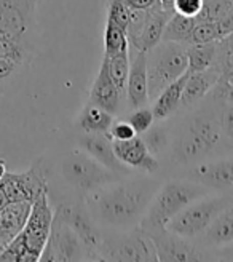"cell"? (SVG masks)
Masks as SVG:
<instances>
[{
	"label": "cell",
	"mask_w": 233,
	"mask_h": 262,
	"mask_svg": "<svg viewBox=\"0 0 233 262\" xmlns=\"http://www.w3.org/2000/svg\"><path fill=\"white\" fill-rule=\"evenodd\" d=\"M193 26H195V18H189V16H184V15H179V13L174 11L171 15V18L168 19L166 26H165L161 40H165V42H177V43H182V45L189 47Z\"/></svg>",
	"instance_id": "obj_26"
},
{
	"label": "cell",
	"mask_w": 233,
	"mask_h": 262,
	"mask_svg": "<svg viewBox=\"0 0 233 262\" xmlns=\"http://www.w3.org/2000/svg\"><path fill=\"white\" fill-rule=\"evenodd\" d=\"M221 141V115H216L213 111H201L192 117L177 136L173 146V159L176 163L195 162L216 149Z\"/></svg>",
	"instance_id": "obj_4"
},
{
	"label": "cell",
	"mask_w": 233,
	"mask_h": 262,
	"mask_svg": "<svg viewBox=\"0 0 233 262\" xmlns=\"http://www.w3.org/2000/svg\"><path fill=\"white\" fill-rule=\"evenodd\" d=\"M208 189L193 181L165 182L152 199L146 214L139 222V227L146 232L166 229L168 222L179 211H182L189 203L208 195Z\"/></svg>",
	"instance_id": "obj_3"
},
{
	"label": "cell",
	"mask_w": 233,
	"mask_h": 262,
	"mask_svg": "<svg viewBox=\"0 0 233 262\" xmlns=\"http://www.w3.org/2000/svg\"><path fill=\"white\" fill-rule=\"evenodd\" d=\"M123 95L115 86V83L110 80L107 72L106 59H102L99 72L93 82V86L89 90V102L96 104L98 107L107 111L112 115H116L122 111V101Z\"/></svg>",
	"instance_id": "obj_19"
},
{
	"label": "cell",
	"mask_w": 233,
	"mask_h": 262,
	"mask_svg": "<svg viewBox=\"0 0 233 262\" xmlns=\"http://www.w3.org/2000/svg\"><path fill=\"white\" fill-rule=\"evenodd\" d=\"M40 260H88V251L82 238L66 221L56 214Z\"/></svg>",
	"instance_id": "obj_11"
},
{
	"label": "cell",
	"mask_w": 233,
	"mask_h": 262,
	"mask_svg": "<svg viewBox=\"0 0 233 262\" xmlns=\"http://www.w3.org/2000/svg\"><path fill=\"white\" fill-rule=\"evenodd\" d=\"M233 242V202H230L200 237L198 245L204 248H221Z\"/></svg>",
	"instance_id": "obj_21"
},
{
	"label": "cell",
	"mask_w": 233,
	"mask_h": 262,
	"mask_svg": "<svg viewBox=\"0 0 233 262\" xmlns=\"http://www.w3.org/2000/svg\"><path fill=\"white\" fill-rule=\"evenodd\" d=\"M113 123V115L107 111L98 107L96 104L89 102L83 107L77 125H79L80 131L83 133H99V135H107L109 129Z\"/></svg>",
	"instance_id": "obj_24"
},
{
	"label": "cell",
	"mask_w": 233,
	"mask_h": 262,
	"mask_svg": "<svg viewBox=\"0 0 233 262\" xmlns=\"http://www.w3.org/2000/svg\"><path fill=\"white\" fill-rule=\"evenodd\" d=\"M79 146L82 150H85L88 155H91L96 162L109 168L110 171L116 173L122 178L129 176V169L126 165H123L113 152L112 139L107 135L99 133H83L79 138Z\"/></svg>",
	"instance_id": "obj_17"
},
{
	"label": "cell",
	"mask_w": 233,
	"mask_h": 262,
	"mask_svg": "<svg viewBox=\"0 0 233 262\" xmlns=\"http://www.w3.org/2000/svg\"><path fill=\"white\" fill-rule=\"evenodd\" d=\"M106 64H107V72L110 80L119 88L120 93L126 98V82H128V74H129V50L120 51L112 56H104Z\"/></svg>",
	"instance_id": "obj_27"
},
{
	"label": "cell",
	"mask_w": 233,
	"mask_h": 262,
	"mask_svg": "<svg viewBox=\"0 0 233 262\" xmlns=\"http://www.w3.org/2000/svg\"><path fill=\"white\" fill-rule=\"evenodd\" d=\"M219 77H221V69H219L217 64L201 72H189L182 99H180V107H190L193 104L200 102L208 95V91L213 90V86L219 80Z\"/></svg>",
	"instance_id": "obj_22"
},
{
	"label": "cell",
	"mask_w": 233,
	"mask_h": 262,
	"mask_svg": "<svg viewBox=\"0 0 233 262\" xmlns=\"http://www.w3.org/2000/svg\"><path fill=\"white\" fill-rule=\"evenodd\" d=\"M53 217L55 209L50 203L48 192H43L32 202L28 221H26L22 230L19 232V237L29 253L31 262L40 260V256L45 250V245L51 232Z\"/></svg>",
	"instance_id": "obj_9"
},
{
	"label": "cell",
	"mask_w": 233,
	"mask_h": 262,
	"mask_svg": "<svg viewBox=\"0 0 233 262\" xmlns=\"http://www.w3.org/2000/svg\"><path fill=\"white\" fill-rule=\"evenodd\" d=\"M125 50H129L126 31L107 19L104 31V56H112Z\"/></svg>",
	"instance_id": "obj_28"
},
{
	"label": "cell",
	"mask_w": 233,
	"mask_h": 262,
	"mask_svg": "<svg viewBox=\"0 0 233 262\" xmlns=\"http://www.w3.org/2000/svg\"><path fill=\"white\" fill-rule=\"evenodd\" d=\"M221 32H219V26L216 21H206V19H197L193 26L190 45L193 43H211L221 40Z\"/></svg>",
	"instance_id": "obj_29"
},
{
	"label": "cell",
	"mask_w": 233,
	"mask_h": 262,
	"mask_svg": "<svg viewBox=\"0 0 233 262\" xmlns=\"http://www.w3.org/2000/svg\"><path fill=\"white\" fill-rule=\"evenodd\" d=\"M107 136L112 141H125V139L136 136V131H134V128L131 125H129L128 120H116V122L112 123Z\"/></svg>",
	"instance_id": "obj_32"
},
{
	"label": "cell",
	"mask_w": 233,
	"mask_h": 262,
	"mask_svg": "<svg viewBox=\"0 0 233 262\" xmlns=\"http://www.w3.org/2000/svg\"><path fill=\"white\" fill-rule=\"evenodd\" d=\"M107 19L120 26L125 31L131 21V8L123 0H109L107 2Z\"/></svg>",
	"instance_id": "obj_31"
},
{
	"label": "cell",
	"mask_w": 233,
	"mask_h": 262,
	"mask_svg": "<svg viewBox=\"0 0 233 262\" xmlns=\"http://www.w3.org/2000/svg\"><path fill=\"white\" fill-rule=\"evenodd\" d=\"M149 237L152 238L155 250H157L158 260H204L208 259L209 254H204L200 246L193 245L189 242V238L179 237V235L170 232L168 229L147 232Z\"/></svg>",
	"instance_id": "obj_14"
},
{
	"label": "cell",
	"mask_w": 233,
	"mask_h": 262,
	"mask_svg": "<svg viewBox=\"0 0 233 262\" xmlns=\"http://www.w3.org/2000/svg\"><path fill=\"white\" fill-rule=\"evenodd\" d=\"M187 77H189V72L185 71V74H182L166 88H163L161 93L153 99L155 102H153L152 112H153L155 120H165L180 107V99H182Z\"/></svg>",
	"instance_id": "obj_23"
},
{
	"label": "cell",
	"mask_w": 233,
	"mask_h": 262,
	"mask_svg": "<svg viewBox=\"0 0 233 262\" xmlns=\"http://www.w3.org/2000/svg\"><path fill=\"white\" fill-rule=\"evenodd\" d=\"M126 120L134 128L136 135H146L147 131L152 128V125L155 122V117H153L152 109L142 106V107H137L129 114L126 117Z\"/></svg>",
	"instance_id": "obj_30"
},
{
	"label": "cell",
	"mask_w": 233,
	"mask_h": 262,
	"mask_svg": "<svg viewBox=\"0 0 233 262\" xmlns=\"http://www.w3.org/2000/svg\"><path fill=\"white\" fill-rule=\"evenodd\" d=\"M217 61V42L193 43L187 47V72H201Z\"/></svg>",
	"instance_id": "obj_25"
},
{
	"label": "cell",
	"mask_w": 233,
	"mask_h": 262,
	"mask_svg": "<svg viewBox=\"0 0 233 262\" xmlns=\"http://www.w3.org/2000/svg\"><path fill=\"white\" fill-rule=\"evenodd\" d=\"M128 107L137 109L149 102L147 86V51H136V56L129 64V74L126 82Z\"/></svg>",
	"instance_id": "obj_18"
},
{
	"label": "cell",
	"mask_w": 233,
	"mask_h": 262,
	"mask_svg": "<svg viewBox=\"0 0 233 262\" xmlns=\"http://www.w3.org/2000/svg\"><path fill=\"white\" fill-rule=\"evenodd\" d=\"M123 2L131 10H150L160 5L158 0H123Z\"/></svg>",
	"instance_id": "obj_35"
},
{
	"label": "cell",
	"mask_w": 233,
	"mask_h": 262,
	"mask_svg": "<svg viewBox=\"0 0 233 262\" xmlns=\"http://www.w3.org/2000/svg\"><path fill=\"white\" fill-rule=\"evenodd\" d=\"M31 205L29 202H7L0 208V253L22 230Z\"/></svg>",
	"instance_id": "obj_20"
},
{
	"label": "cell",
	"mask_w": 233,
	"mask_h": 262,
	"mask_svg": "<svg viewBox=\"0 0 233 262\" xmlns=\"http://www.w3.org/2000/svg\"><path fill=\"white\" fill-rule=\"evenodd\" d=\"M185 178L208 190L233 189V159L203 162L190 168Z\"/></svg>",
	"instance_id": "obj_16"
},
{
	"label": "cell",
	"mask_w": 233,
	"mask_h": 262,
	"mask_svg": "<svg viewBox=\"0 0 233 262\" xmlns=\"http://www.w3.org/2000/svg\"><path fill=\"white\" fill-rule=\"evenodd\" d=\"M187 71V47L177 42H158L147 51L149 101Z\"/></svg>",
	"instance_id": "obj_5"
},
{
	"label": "cell",
	"mask_w": 233,
	"mask_h": 262,
	"mask_svg": "<svg viewBox=\"0 0 233 262\" xmlns=\"http://www.w3.org/2000/svg\"><path fill=\"white\" fill-rule=\"evenodd\" d=\"M158 2H160L163 10L174 13V2H176V0H158Z\"/></svg>",
	"instance_id": "obj_37"
},
{
	"label": "cell",
	"mask_w": 233,
	"mask_h": 262,
	"mask_svg": "<svg viewBox=\"0 0 233 262\" xmlns=\"http://www.w3.org/2000/svg\"><path fill=\"white\" fill-rule=\"evenodd\" d=\"M55 214L64 219L67 224L77 232V235L82 238L86 251L88 260H99L98 256V245L101 240V232L95 224V219L88 213L83 203H61Z\"/></svg>",
	"instance_id": "obj_13"
},
{
	"label": "cell",
	"mask_w": 233,
	"mask_h": 262,
	"mask_svg": "<svg viewBox=\"0 0 233 262\" xmlns=\"http://www.w3.org/2000/svg\"><path fill=\"white\" fill-rule=\"evenodd\" d=\"M233 202V195H214L201 196V199L189 203L182 211H179L170 222L166 229L184 238H195L208 229L214 217L222 209Z\"/></svg>",
	"instance_id": "obj_8"
},
{
	"label": "cell",
	"mask_w": 233,
	"mask_h": 262,
	"mask_svg": "<svg viewBox=\"0 0 233 262\" xmlns=\"http://www.w3.org/2000/svg\"><path fill=\"white\" fill-rule=\"evenodd\" d=\"M7 174V163L4 160H0V179Z\"/></svg>",
	"instance_id": "obj_38"
},
{
	"label": "cell",
	"mask_w": 233,
	"mask_h": 262,
	"mask_svg": "<svg viewBox=\"0 0 233 262\" xmlns=\"http://www.w3.org/2000/svg\"><path fill=\"white\" fill-rule=\"evenodd\" d=\"M0 189L8 202L32 203L37 196H40L43 192H48V184L40 163H35L21 173L7 171V174L0 179Z\"/></svg>",
	"instance_id": "obj_12"
},
{
	"label": "cell",
	"mask_w": 233,
	"mask_h": 262,
	"mask_svg": "<svg viewBox=\"0 0 233 262\" xmlns=\"http://www.w3.org/2000/svg\"><path fill=\"white\" fill-rule=\"evenodd\" d=\"M173 13L157 5L150 10H133L131 21L126 29L129 47L136 51H149L158 42H161L165 26Z\"/></svg>",
	"instance_id": "obj_10"
},
{
	"label": "cell",
	"mask_w": 233,
	"mask_h": 262,
	"mask_svg": "<svg viewBox=\"0 0 233 262\" xmlns=\"http://www.w3.org/2000/svg\"><path fill=\"white\" fill-rule=\"evenodd\" d=\"M99 260L155 262L158 260L152 238L139 226L120 233H101L98 245Z\"/></svg>",
	"instance_id": "obj_6"
},
{
	"label": "cell",
	"mask_w": 233,
	"mask_h": 262,
	"mask_svg": "<svg viewBox=\"0 0 233 262\" xmlns=\"http://www.w3.org/2000/svg\"><path fill=\"white\" fill-rule=\"evenodd\" d=\"M113 152L123 165L139 169L142 173L155 174L160 169V163L149 150L146 141L137 135L125 141H112Z\"/></svg>",
	"instance_id": "obj_15"
},
{
	"label": "cell",
	"mask_w": 233,
	"mask_h": 262,
	"mask_svg": "<svg viewBox=\"0 0 233 262\" xmlns=\"http://www.w3.org/2000/svg\"><path fill=\"white\" fill-rule=\"evenodd\" d=\"M224 250L219 253V259H225V260H233V242L231 243H228V245H225V246H222Z\"/></svg>",
	"instance_id": "obj_36"
},
{
	"label": "cell",
	"mask_w": 233,
	"mask_h": 262,
	"mask_svg": "<svg viewBox=\"0 0 233 262\" xmlns=\"http://www.w3.org/2000/svg\"><path fill=\"white\" fill-rule=\"evenodd\" d=\"M61 174L72 189L82 195V199L89 192L122 179V176L96 162L85 150H72L64 157L61 162Z\"/></svg>",
	"instance_id": "obj_7"
},
{
	"label": "cell",
	"mask_w": 233,
	"mask_h": 262,
	"mask_svg": "<svg viewBox=\"0 0 233 262\" xmlns=\"http://www.w3.org/2000/svg\"><path fill=\"white\" fill-rule=\"evenodd\" d=\"M35 8L37 0H0V59L18 68L28 62Z\"/></svg>",
	"instance_id": "obj_2"
},
{
	"label": "cell",
	"mask_w": 233,
	"mask_h": 262,
	"mask_svg": "<svg viewBox=\"0 0 233 262\" xmlns=\"http://www.w3.org/2000/svg\"><path fill=\"white\" fill-rule=\"evenodd\" d=\"M224 111L221 114V128L222 135H225L233 142V101L224 104Z\"/></svg>",
	"instance_id": "obj_34"
},
{
	"label": "cell",
	"mask_w": 233,
	"mask_h": 262,
	"mask_svg": "<svg viewBox=\"0 0 233 262\" xmlns=\"http://www.w3.org/2000/svg\"><path fill=\"white\" fill-rule=\"evenodd\" d=\"M204 0H176L174 11L189 18H197L203 8Z\"/></svg>",
	"instance_id": "obj_33"
},
{
	"label": "cell",
	"mask_w": 233,
	"mask_h": 262,
	"mask_svg": "<svg viewBox=\"0 0 233 262\" xmlns=\"http://www.w3.org/2000/svg\"><path fill=\"white\" fill-rule=\"evenodd\" d=\"M161 182L155 178H134L115 181L89 192L86 205L95 219L119 230L137 227L142 216L158 192Z\"/></svg>",
	"instance_id": "obj_1"
}]
</instances>
